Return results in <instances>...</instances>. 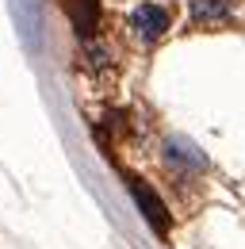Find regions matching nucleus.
<instances>
[{"instance_id":"1","label":"nucleus","mask_w":245,"mask_h":249,"mask_svg":"<svg viewBox=\"0 0 245 249\" xmlns=\"http://www.w3.org/2000/svg\"><path fill=\"white\" fill-rule=\"evenodd\" d=\"M126 188H130L134 203L142 207L146 222L153 226V234H157V238H169V207H165V203L157 199V192H153L150 184H142L138 177H126Z\"/></svg>"},{"instance_id":"2","label":"nucleus","mask_w":245,"mask_h":249,"mask_svg":"<svg viewBox=\"0 0 245 249\" xmlns=\"http://www.w3.org/2000/svg\"><path fill=\"white\" fill-rule=\"evenodd\" d=\"M130 27H134V35H138V38L153 42V38H161V35L169 31V12H165L161 4H142V8H134Z\"/></svg>"},{"instance_id":"3","label":"nucleus","mask_w":245,"mask_h":249,"mask_svg":"<svg viewBox=\"0 0 245 249\" xmlns=\"http://www.w3.org/2000/svg\"><path fill=\"white\" fill-rule=\"evenodd\" d=\"M69 19H73L77 35L92 38L100 27V0H69Z\"/></svg>"},{"instance_id":"4","label":"nucleus","mask_w":245,"mask_h":249,"mask_svg":"<svg viewBox=\"0 0 245 249\" xmlns=\"http://www.w3.org/2000/svg\"><path fill=\"white\" fill-rule=\"evenodd\" d=\"M195 23H222L230 16V0H188Z\"/></svg>"},{"instance_id":"5","label":"nucleus","mask_w":245,"mask_h":249,"mask_svg":"<svg viewBox=\"0 0 245 249\" xmlns=\"http://www.w3.org/2000/svg\"><path fill=\"white\" fill-rule=\"evenodd\" d=\"M81 54L88 58V65H92V69H100V65H107V58H111V54H107V46H100V42H88V38H85V46H81Z\"/></svg>"}]
</instances>
